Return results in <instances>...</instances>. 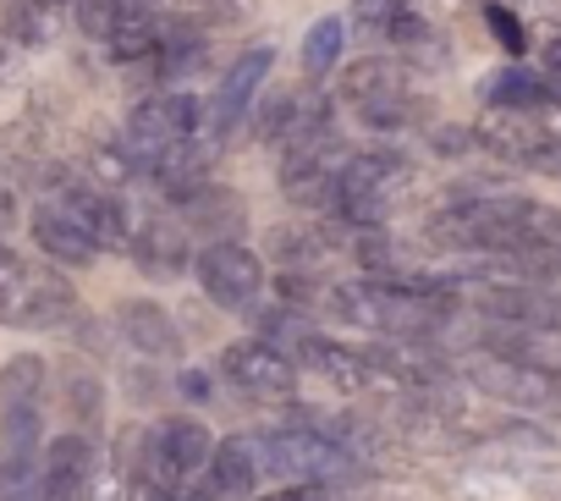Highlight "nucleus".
<instances>
[{
  "mask_svg": "<svg viewBox=\"0 0 561 501\" xmlns=\"http://www.w3.org/2000/svg\"><path fill=\"white\" fill-rule=\"evenodd\" d=\"M325 309H336L347 326L380 331V337H430L457 309L446 293V276H364L325 287Z\"/></svg>",
  "mask_w": 561,
  "mask_h": 501,
  "instance_id": "obj_1",
  "label": "nucleus"
},
{
  "mask_svg": "<svg viewBox=\"0 0 561 501\" xmlns=\"http://www.w3.org/2000/svg\"><path fill=\"white\" fill-rule=\"evenodd\" d=\"M386 39L397 45V50H408V56H440V34L419 18V12H408V18H397L391 29H386Z\"/></svg>",
  "mask_w": 561,
  "mask_h": 501,
  "instance_id": "obj_26",
  "label": "nucleus"
},
{
  "mask_svg": "<svg viewBox=\"0 0 561 501\" xmlns=\"http://www.w3.org/2000/svg\"><path fill=\"white\" fill-rule=\"evenodd\" d=\"M0 501H45L39 463H0Z\"/></svg>",
  "mask_w": 561,
  "mask_h": 501,
  "instance_id": "obj_27",
  "label": "nucleus"
},
{
  "mask_svg": "<svg viewBox=\"0 0 561 501\" xmlns=\"http://www.w3.org/2000/svg\"><path fill=\"white\" fill-rule=\"evenodd\" d=\"M264 474H270V457H264V435H226V441H215V457H209V479H215L220 501H242V496H253Z\"/></svg>",
  "mask_w": 561,
  "mask_h": 501,
  "instance_id": "obj_11",
  "label": "nucleus"
},
{
  "mask_svg": "<svg viewBox=\"0 0 561 501\" xmlns=\"http://www.w3.org/2000/svg\"><path fill=\"white\" fill-rule=\"evenodd\" d=\"M270 67H275V45H253V50H242V56L226 67V78H220V89H215V100H209V133H215V138H231V133H237V122L253 111V94H259V83L270 78Z\"/></svg>",
  "mask_w": 561,
  "mask_h": 501,
  "instance_id": "obj_8",
  "label": "nucleus"
},
{
  "mask_svg": "<svg viewBox=\"0 0 561 501\" xmlns=\"http://www.w3.org/2000/svg\"><path fill=\"white\" fill-rule=\"evenodd\" d=\"M45 474V501H94V446L83 430L56 435L39 457Z\"/></svg>",
  "mask_w": 561,
  "mask_h": 501,
  "instance_id": "obj_9",
  "label": "nucleus"
},
{
  "mask_svg": "<svg viewBox=\"0 0 561 501\" xmlns=\"http://www.w3.org/2000/svg\"><path fill=\"white\" fill-rule=\"evenodd\" d=\"M198 282H204V293L220 309H259V298H264V265H259V254H253V248H242V242H231V237L209 242L204 254H198Z\"/></svg>",
  "mask_w": 561,
  "mask_h": 501,
  "instance_id": "obj_4",
  "label": "nucleus"
},
{
  "mask_svg": "<svg viewBox=\"0 0 561 501\" xmlns=\"http://www.w3.org/2000/svg\"><path fill=\"white\" fill-rule=\"evenodd\" d=\"M116 331L133 353H144L149 364H176L182 358V331L171 326V315L149 298H133L116 309Z\"/></svg>",
  "mask_w": 561,
  "mask_h": 501,
  "instance_id": "obj_10",
  "label": "nucleus"
},
{
  "mask_svg": "<svg viewBox=\"0 0 561 501\" xmlns=\"http://www.w3.org/2000/svg\"><path fill=\"white\" fill-rule=\"evenodd\" d=\"M397 89H408V72H402L397 56H358V61L342 72V100H347V105H364V100L397 94Z\"/></svg>",
  "mask_w": 561,
  "mask_h": 501,
  "instance_id": "obj_16",
  "label": "nucleus"
},
{
  "mask_svg": "<svg viewBox=\"0 0 561 501\" xmlns=\"http://www.w3.org/2000/svg\"><path fill=\"white\" fill-rule=\"evenodd\" d=\"M56 204L83 226V237L100 248V254H111V248H127L133 242V220H127V204L116 193H105L100 182H67L56 193Z\"/></svg>",
  "mask_w": 561,
  "mask_h": 501,
  "instance_id": "obj_7",
  "label": "nucleus"
},
{
  "mask_svg": "<svg viewBox=\"0 0 561 501\" xmlns=\"http://www.w3.org/2000/svg\"><path fill=\"white\" fill-rule=\"evenodd\" d=\"M342 50H347V23H342V18H320V23L309 29V39H304V67H309V78H325V72L342 61Z\"/></svg>",
  "mask_w": 561,
  "mask_h": 501,
  "instance_id": "obj_24",
  "label": "nucleus"
},
{
  "mask_svg": "<svg viewBox=\"0 0 561 501\" xmlns=\"http://www.w3.org/2000/svg\"><path fill=\"white\" fill-rule=\"evenodd\" d=\"M105 50L116 56V61H144V56H154L160 50V23L138 7V0H133V7L116 18V29L105 34Z\"/></svg>",
  "mask_w": 561,
  "mask_h": 501,
  "instance_id": "obj_18",
  "label": "nucleus"
},
{
  "mask_svg": "<svg viewBox=\"0 0 561 501\" xmlns=\"http://www.w3.org/2000/svg\"><path fill=\"white\" fill-rule=\"evenodd\" d=\"M413 12V0H353V18L364 23V29H391L397 18H408Z\"/></svg>",
  "mask_w": 561,
  "mask_h": 501,
  "instance_id": "obj_29",
  "label": "nucleus"
},
{
  "mask_svg": "<svg viewBox=\"0 0 561 501\" xmlns=\"http://www.w3.org/2000/svg\"><path fill=\"white\" fill-rule=\"evenodd\" d=\"M56 7H61V0H56Z\"/></svg>",
  "mask_w": 561,
  "mask_h": 501,
  "instance_id": "obj_36",
  "label": "nucleus"
},
{
  "mask_svg": "<svg viewBox=\"0 0 561 501\" xmlns=\"http://www.w3.org/2000/svg\"><path fill=\"white\" fill-rule=\"evenodd\" d=\"M215 457V441L198 419H160L149 435H144V452H138V474L160 490H176L187 485L193 474H204Z\"/></svg>",
  "mask_w": 561,
  "mask_h": 501,
  "instance_id": "obj_2",
  "label": "nucleus"
},
{
  "mask_svg": "<svg viewBox=\"0 0 561 501\" xmlns=\"http://www.w3.org/2000/svg\"><path fill=\"white\" fill-rule=\"evenodd\" d=\"M293 358H304L314 375H325V380H331V386H342V391H364V386H375L369 358H364V353H353V348H342V342H325L320 331H309V337L293 348Z\"/></svg>",
  "mask_w": 561,
  "mask_h": 501,
  "instance_id": "obj_14",
  "label": "nucleus"
},
{
  "mask_svg": "<svg viewBox=\"0 0 561 501\" xmlns=\"http://www.w3.org/2000/svg\"><path fill=\"white\" fill-rule=\"evenodd\" d=\"M23 67H28V45H23L12 29H0V83L23 78Z\"/></svg>",
  "mask_w": 561,
  "mask_h": 501,
  "instance_id": "obj_31",
  "label": "nucleus"
},
{
  "mask_svg": "<svg viewBox=\"0 0 561 501\" xmlns=\"http://www.w3.org/2000/svg\"><path fill=\"white\" fill-rule=\"evenodd\" d=\"M264 457H270V474L275 479H320V485H336L353 463H347V446L320 435V430H280V435H264Z\"/></svg>",
  "mask_w": 561,
  "mask_h": 501,
  "instance_id": "obj_5",
  "label": "nucleus"
},
{
  "mask_svg": "<svg viewBox=\"0 0 561 501\" xmlns=\"http://www.w3.org/2000/svg\"><path fill=\"white\" fill-rule=\"evenodd\" d=\"M56 386H61V408L72 413L78 430H94L105 419V386H100V375L83 358H67L61 375H56Z\"/></svg>",
  "mask_w": 561,
  "mask_h": 501,
  "instance_id": "obj_15",
  "label": "nucleus"
},
{
  "mask_svg": "<svg viewBox=\"0 0 561 501\" xmlns=\"http://www.w3.org/2000/svg\"><path fill=\"white\" fill-rule=\"evenodd\" d=\"M34 242L45 248V260H56V265H67V271L100 260V248L83 237V226H78L61 204H39V209H34Z\"/></svg>",
  "mask_w": 561,
  "mask_h": 501,
  "instance_id": "obj_13",
  "label": "nucleus"
},
{
  "mask_svg": "<svg viewBox=\"0 0 561 501\" xmlns=\"http://www.w3.org/2000/svg\"><path fill=\"white\" fill-rule=\"evenodd\" d=\"M484 18H490V29H495L501 50H512V56H523V50H528V34H523V23H517V18H512L506 7H490Z\"/></svg>",
  "mask_w": 561,
  "mask_h": 501,
  "instance_id": "obj_30",
  "label": "nucleus"
},
{
  "mask_svg": "<svg viewBox=\"0 0 561 501\" xmlns=\"http://www.w3.org/2000/svg\"><path fill=\"white\" fill-rule=\"evenodd\" d=\"M539 61H545V83H550V94L561 100V34H556V39L539 50Z\"/></svg>",
  "mask_w": 561,
  "mask_h": 501,
  "instance_id": "obj_34",
  "label": "nucleus"
},
{
  "mask_svg": "<svg viewBox=\"0 0 561 501\" xmlns=\"http://www.w3.org/2000/svg\"><path fill=\"white\" fill-rule=\"evenodd\" d=\"M358 116H364L369 133H402V127L419 122V105H413L408 89H397V94H375V100H364Z\"/></svg>",
  "mask_w": 561,
  "mask_h": 501,
  "instance_id": "obj_25",
  "label": "nucleus"
},
{
  "mask_svg": "<svg viewBox=\"0 0 561 501\" xmlns=\"http://www.w3.org/2000/svg\"><path fill=\"white\" fill-rule=\"evenodd\" d=\"M133 260H138V271L144 276H154V282H171V276H182L187 271V260H193V248H187V231L176 226V220H144L138 231H133Z\"/></svg>",
  "mask_w": 561,
  "mask_h": 501,
  "instance_id": "obj_12",
  "label": "nucleus"
},
{
  "mask_svg": "<svg viewBox=\"0 0 561 501\" xmlns=\"http://www.w3.org/2000/svg\"><path fill=\"white\" fill-rule=\"evenodd\" d=\"M7 29H12L28 50H39V45H50V39L61 34V7H56V0H18L12 18H7Z\"/></svg>",
  "mask_w": 561,
  "mask_h": 501,
  "instance_id": "obj_22",
  "label": "nucleus"
},
{
  "mask_svg": "<svg viewBox=\"0 0 561 501\" xmlns=\"http://www.w3.org/2000/svg\"><path fill=\"white\" fill-rule=\"evenodd\" d=\"M556 94L545 78L523 72V67H501L495 78H484V105H501V111H545Z\"/></svg>",
  "mask_w": 561,
  "mask_h": 501,
  "instance_id": "obj_17",
  "label": "nucleus"
},
{
  "mask_svg": "<svg viewBox=\"0 0 561 501\" xmlns=\"http://www.w3.org/2000/svg\"><path fill=\"white\" fill-rule=\"evenodd\" d=\"M259 501H331V485H320V479H293V485H280V490H264Z\"/></svg>",
  "mask_w": 561,
  "mask_h": 501,
  "instance_id": "obj_33",
  "label": "nucleus"
},
{
  "mask_svg": "<svg viewBox=\"0 0 561 501\" xmlns=\"http://www.w3.org/2000/svg\"><path fill=\"white\" fill-rule=\"evenodd\" d=\"M298 116H304V94L287 89V94H264V105L253 111V138L259 144H287L298 133Z\"/></svg>",
  "mask_w": 561,
  "mask_h": 501,
  "instance_id": "obj_21",
  "label": "nucleus"
},
{
  "mask_svg": "<svg viewBox=\"0 0 561 501\" xmlns=\"http://www.w3.org/2000/svg\"><path fill=\"white\" fill-rule=\"evenodd\" d=\"M127 7H133V0H78V29H83L89 39H105Z\"/></svg>",
  "mask_w": 561,
  "mask_h": 501,
  "instance_id": "obj_28",
  "label": "nucleus"
},
{
  "mask_svg": "<svg viewBox=\"0 0 561 501\" xmlns=\"http://www.w3.org/2000/svg\"><path fill=\"white\" fill-rule=\"evenodd\" d=\"M34 402H45V358L18 353L0 364V408H34Z\"/></svg>",
  "mask_w": 561,
  "mask_h": 501,
  "instance_id": "obj_19",
  "label": "nucleus"
},
{
  "mask_svg": "<svg viewBox=\"0 0 561 501\" xmlns=\"http://www.w3.org/2000/svg\"><path fill=\"white\" fill-rule=\"evenodd\" d=\"M473 386H484L495 402H512V408L561 402V369H545L528 358H484V364H473Z\"/></svg>",
  "mask_w": 561,
  "mask_h": 501,
  "instance_id": "obj_6",
  "label": "nucleus"
},
{
  "mask_svg": "<svg viewBox=\"0 0 561 501\" xmlns=\"http://www.w3.org/2000/svg\"><path fill=\"white\" fill-rule=\"evenodd\" d=\"M220 369H226V380H231L242 397H253V402H280V397L298 391V364L280 353L275 342H264V337L231 342V348L220 353Z\"/></svg>",
  "mask_w": 561,
  "mask_h": 501,
  "instance_id": "obj_3",
  "label": "nucleus"
},
{
  "mask_svg": "<svg viewBox=\"0 0 561 501\" xmlns=\"http://www.w3.org/2000/svg\"><path fill=\"white\" fill-rule=\"evenodd\" d=\"M182 391H187L193 402H204V397H215V380L198 375V369H182Z\"/></svg>",
  "mask_w": 561,
  "mask_h": 501,
  "instance_id": "obj_35",
  "label": "nucleus"
},
{
  "mask_svg": "<svg viewBox=\"0 0 561 501\" xmlns=\"http://www.w3.org/2000/svg\"><path fill=\"white\" fill-rule=\"evenodd\" d=\"M517 166H528V171H539V177H561V138H539Z\"/></svg>",
  "mask_w": 561,
  "mask_h": 501,
  "instance_id": "obj_32",
  "label": "nucleus"
},
{
  "mask_svg": "<svg viewBox=\"0 0 561 501\" xmlns=\"http://www.w3.org/2000/svg\"><path fill=\"white\" fill-rule=\"evenodd\" d=\"M28 287H34V265H23L12 248H0V326H23Z\"/></svg>",
  "mask_w": 561,
  "mask_h": 501,
  "instance_id": "obj_23",
  "label": "nucleus"
},
{
  "mask_svg": "<svg viewBox=\"0 0 561 501\" xmlns=\"http://www.w3.org/2000/svg\"><path fill=\"white\" fill-rule=\"evenodd\" d=\"M182 215L198 220V226H209V231H231V226H242V198L226 193V187H215V182H198L182 198Z\"/></svg>",
  "mask_w": 561,
  "mask_h": 501,
  "instance_id": "obj_20",
  "label": "nucleus"
}]
</instances>
